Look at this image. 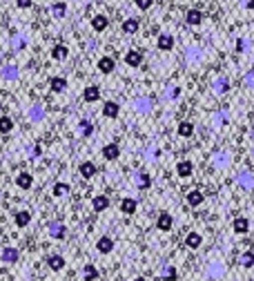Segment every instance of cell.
I'll list each match as a JSON object with an SVG mask.
<instances>
[{"label": "cell", "mask_w": 254, "mask_h": 281, "mask_svg": "<svg viewBox=\"0 0 254 281\" xmlns=\"http://www.w3.org/2000/svg\"><path fill=\"white\" fill-rule=\"evenodd\" d=\"M152 4H154V0H136V7L141 9V11H147Z\"/></svg>", "instance_id": "cell-40"}, {"label": "cell", "mask_w": 254, "mask_h": 281, "mask_svg": "<svg viewBox=\"0 0 254 281\" xmlns=\"http://www.w3.org/2000/svg\"><path fill=\"white\" fill-rule=\"evenodd\" d=\"M31 2H33V0H16V7H20V9H29V7H31Z\"/></svg>", "instance_id": "cell-44"}, {"label": "cell", "mask_w": 254, "mask_h": 281, "mask_svg": "<svg viewBox=\"0 0 254 281\" xmlns=\"http://www.w3.org/2000/svg\"><path fill=\"white\" fill-rule=\"evenodd\" d=\"M29 221H31V214H29V212L22 210V212L16 214V226H18V228H25Z\"/></svg>", "instance_id": "cell-32"}, {"label": "cell", "mask_w": 254, "mask_h": 281, "mask_svg": "<svg viewBox=\"0 0 254 281\" xmlns=\"http://www.w3.org/2000/svg\"><path fill=\"white\" fill-rule=\"evenodd\" d=\"M11 127H13V121L9 116H0V132L2 134H7V132H11Z\"/></svg>", "instance_id": "cell-33"}, {"label": "cell", "mask_w": 254, "mask_h": 281, "mask_svg": "<svg viewBox=\"0 0 254 281\" xmlns=\"http://www.w3.org/2000/svg\"><path fill=\"white\" fill-rule=\"evenodd\" d=\"M49 87H51V92H63L67 87V80L60 78V76H54V78L49 80Z\"/></svg>", "instance_id": "cell-21"}, {"label": "cell", "mask_w": 254, "mask_h": 281, "mask_svg": "<svg viewBox=\"0 0 254 281\" xmlns=\"http://www.w3.org/2000/svg\"><path fill=\"white\" fill-rule=\"evenodd\" d=\"M248 219H237V221H234V230L239 232V235H243V232H248Z\"/></svg>", "instance_id": "cell-35"}, {"label": "cell", "mask_w": 254, "mask_h": 281, "mask_svg": "<svg viewBox=\"0 0 254 281\" xmlns=\"http://www.w3.org/2000/svg\"><path fill=\"white\" fill-rule=\"evenodd\" d=\"M92 206H94V210H96V212H103V210H107V206H109V199L100 194V197H96L94 201H92Z\"/></svg>", "instance_id": "cell-22"}, {"label": "cell", "mask_w": 254, "mask_h": 281, "mask_svg": "<svg viewBox=\"0 0 254 281\" xmlns=\"http://www.w3.org/2000/svg\"><path fill=\"white\" fill-rule=\"evenodd\" d=\"M194 172V165L190 163V161H181L179 165H176V174L179 176H183V179H188V176Z\"/></svg>", "instance_id": "cell-10"}, {"label": "cell", "mask_w": 254, "mask_h": 281, "mask_svg": "<svg viewBox=\"0 0 254 281\" xmlns=\"http://www.w3.org/2000/svg\"><path fill=\"white\" fill-rule=\"evenodd\" d=\"M83 98L87 103H94V101H98L100 98V89L96 87V85H89V87H85V92H83Z\"/></svg>", "instance_id": "cell-8"}, {"label": "cell", "mask_w": 254, "mask_h": 281, "mask_svg": "<svg viewBox=\"0 0 254 281\" xmlns=\"http://www.w3.org/2000/svg\"><path fill=\"white\" fill-rule=\"evenodd\" d=\"M176 132H179V136H183V139H188V136H192V134H194V125H192L190 121H183V123H181V125H179V130H176Z\"/></svg>", "instance_id": "cell-20"}, {"label": "cell", "mask_w": 254, "mask_h": 281, "mask_svg": "<svg viewBox=\"0 0 254 281\" xmlns=\"http://www.w3.org/2000/svg\"><path fill=\"white\" fill-rule=\"evenodd\" d=\"M156 45H159L161 51H170L172 47H174V36H172V34H159Z\"/></svg>", "instance_id": "cell-3"}, {"label": "cell", "mask_w": 254, "mask_h": 281, "mask_svg": "<svg viewBox=\"0 0 254 281\" xmlns=\"http://www.w3.org/2000/svg\"><path fill=\"white\" fill-rule=\"evenodd\" d=\"M96 248H98V252L107 255V252H112V250H114V239H109V237H103V239H98Z\"/></svg>", "instance_id": "cell-14"}, {"label": "cell", "mask_w": 254, "mask_h": 281, "mask_svg": "<svg viewBox=\"0 0 254 281\" xmlns=\"http://www.w3.org/2000/svg\"><path fill=\"white\" fill-rule=\"evenodd\" d=\"M49 235L54 237V239H63V237H65V228L60 226V223H51V226H49Z\"/></svg>", "instance_id": "cell-27"}, {"label": "cell", "mask_w": 254, "mask_h": 281, "mask_svg": "<svg viewBox=\"0 0 254 281\" xmlns=\"http://www.w3.org/2000/svg\"><path fill=\"white\" fill-rule=\"evenodd\" d=\"M252 156H254V150H252Z\"/></svg>", "instance_id": "cell-50"}, {"label": "cell", "mask_w": 254, "mask_h": 281, "mask_svg": "<svg viewBox=\"0 0 254 281\" xmlns=\"http://www.w3.org/2000/svg\"><path fill=\"white\" fill-rule=\"evenodd\" d=\"M98 69L103 71V74H109V71H114V58H112V56H103V58L98 60Z\"/></svg>", "instance_id": "cell-16"}, {"label": "cell", "mask_w": 254, "mask_h": 281, "mask_svg": "<svg viewBox=\"0 0 254 281\" xmlns=\"http://www.w3.org/2000/svg\"><path fill=\"white\" fill-rule=\"evenodd\" d=\"M2 261H7V264L18 261V250H16V248H4V250H2Z\"/></svg>", "instance_id": "cell-24"}, {"label": "cell", "mask_w": 254, "mask_h": 281, "mask_svg": "<svg viewBox=\"0 0 254 281\" xmlns=\"http://www.w3.org/2000/svg\"><path fill=\"white\" fill-rule=\"evenodd\" d=\"M45 118V109H42V105H31L29 107V121H33V123H38V121H42Z\"/></svg>", "instance_id": "cell-15"}, {"label": "cell", "mask_w": 254, "mask_h": 281, "mask_svg": "<svg viewBox=\"0 0 254 281\" xmlns=\"http://www.w3.org/2000/svg\"><path fill=\"white\" fill-rule=\"evenodd\" d=\"M65 13H67V4H65V2L51 4V16H54V18H63Z\"/></svg>", "instance_id": "cell-25"}, {"label": "cell", "mask_w": 254, "mask_h": 281, "mask_svg": "<svg viewBox=\"0 0 254 281\" xmlns=\"http://www.w3.org/2000/svg\"><path fill=\"white\" fill-rule=\"evenodd\" d=\"M188 203L192 208L201 206V203H203V192H201V190H192V192H188Z\"/></svg>", "instance_id": "cell-17"}, {"label": "cell", "mask_w": 254, "mask_h": 281, "mask_svg": "<svg viewBox=\"0 0 254 281\" xmlns=\"http://www.w3.org/2000/svg\"><path fill=\"white\" fill-rule=\"evenodd\" d=\"M67 56H69V49H67L65 45H54L51 47V58L54 60H65Z\"/></svg>", "instance_id": "cell-11"}, {"label": "cell", "mask_w": 254, "mask_h": 281, "mask_svg": "<svg viewBox=\"0 0 254 281\" xmlns=\"http://www.w3.org/2000/svg\"><path fill=\"white\" fill-rule=\"evenodd\" d=\"M201 241H203V239H201L199 232H190V235L185 237V244H188L190 248H199V246H201Z\"/></svg>", "instance_id": "cell-30"}, {"label": "cell", "mask_w": 254, "mask_h": 281, "mask_svg": "<svg viewBox=\"0 0 254 281\" xmlns=\"http://www.w3.org/2000/svg\"><path fill=\"white\" fill-rule=\"evenodd\" d=\"M138 188H150V176L147 174H138Z\"/></svg>", "instance_id": "cell-42"}, {"label": "cell", "mask_w": 254, "mask_h": 281, "mask_svg": "<svg viewBox=\"0 0 254 281\" xmlns=\"http://www.w3.org/2000/svg\"><path fill=\"white\" fill-rule=\"evenodd\" d=\"M237 51H239V54H241V51H246V40H243V38H239V40H237Z\"/></svg>", "instance_id": "cell-46"}, {"label": "cell", "mask_w": 254, "mask_h": 281, "mask_svg": "<svg viewBox=\"0 0 254 281\" xmlns=\"http://www.w3.org/2000/svg\"><path fill=\"white\" fill-rule=\"evenodd\" d=\"M54 194H56V197H65V194H69V185H67V183H56Z\"/></svg>", "instance_id": "cell-37"}, {"label": "cell", "mask_w": 254, "mask_h": 281, "mask_svg": "<svg viewBox=\"0 0 254 281\" xmlns=\"http://www.w3.org/2000/svg\"><path fill=\"white\" fill-rule=\"evenodd\" d=\"M0 76H2L4 80H16L18 78V67L16 65H4V67L0 69Z\"/></svg>", "instance_id": "cell-12"}, {"label": "cell", "mask_w": 254, "mask_h": 281, "mask_svg": "<svg viewBox=\"0 0 254 281\" xmlns=\"http://www.w3.org/2000/svg\"><path fill=\"white\" fill-rule=\"evenodd\" d=\"M243 78H246V85H248V87H254V67H252V69H248Z\"/></svg>", "instance_id": "cell-41"}, {"label": "cell", "mask_w": 254, "mask_h": 281, "mask_svg": "<svg viewBox=\"0 0 254 281\" xmlns=\"http://www.w3.org/2000/svg\"><path fill=\"white\" fill-rule=\"evenodd\" d=\"M80 174L85 176V179H92L96 174V165L89 163V161H85V163H80Z\"/></svg>", "instance_id": "cell-23"}, {"label": "cell", "mask_w": 254, "mask_h": 281, "mask_svg": "<svg viewBox=\"0 0 254 281\" xmlns=\"http://www.w3.org/2000/svg\"><path fill=\"white\" fill-rule=\"evenodd\" d=\"M47 264H49L51 270H63L65 268V259L60 255H51L49 259H47Z\"/></svg>", "instance_id": "cell-19"}, {"label": "cell", "mask_w": 254, "mask_h": 281, "mask_svg": "<svg viewBox=\"0 0 254 281\" xmlns=\"http://www.w3.org/2000/svg\"><path fill=\"white\" fill-rule=\"evenodd\" d=\"M118 154H121V147H118L116 143H109V145H105V147H103V156H105L107 161L118 159Z\"/></svg>", "instance_id": "cell-6"}, {"label": "cell", "mask_w": 254, "mask_h": 281, "mask_svg": "<svg viewBox=\"0 0 254 281\" xmlns=\"http://www.w3.org/2000/svg\"><path fill=\"white\" fill-rule=\"evenodd\" d=\"M78 130H80V134L83 136H89L94 132V125L89 121H80V125H78Z\"/></svg>", "instance_id": "cell-36"}, {"label": "cell", "mask_w": 254, "mask_h": 281, "mask_svg": "<svg viewBox=\"0 0 254 281\" xmlns=\"http://www.w3.org/2000/svg\"><path fill=\"white\" fill-rule=\"evenodd\" d=\"M125 63L129 65V67H138V65L143 63V54L138 49H129L125 54Z\"/></svg>", "instance_id": "cell-2"}, {"label": "cell", "mask_w": 254, "mask_h": 281, "mask_svg": "<svg viewBox=\"0 0 254 281\" xmlns=\"http://www.w3.org/2000/svg\"><path fill=\"white\" fill-rule=\"evenodd\" d=\"M29 156H40V145L29 147Z\"/></svg>", "instance_id": "cell-48"}, {"label": "cell", "mask_w": 254, "mask_h": 281, "mask_svg": "<svg viewBox=\"0 0 254 281\" xmlns=\"http://www.w3.org/2000/svg\"><path fill=\"white\" fill-rule=\"evenodd\" d=\"M121 210L125 214H134V212H136V201H134V199H123Z\"/></svg>", "instance_id": "cell-28"}, {"label": "cell", "mask_w": 254, "mask_h": 281, "mask_svg": "<svg viewBox=\"0 0 254 281\" xmlns=\"http://www.w3.org/2000/svg\"><path fill=\"white\" fill-rule=\"evenodd\" d=\"M25 47V38L22 36H13L11 38V49H22Z\"/></svg>", "instance_id": "cell-39"}, {"label": "cell", "mask_w": 254, "mask_h": 281, "mask_svg": "<svg viewBox=\"0 0 254 281\" xmlns=\"http://www.w3.org/2000/svg\"><path fill=\"white\" fill-rule=\"evenodd\" d=\"M185 25L190 27H196V25H203V11L196 7H192L185 11Z\"/></svg>", "instance_id": "cell-1"}, {"label": "cell", "mask_w": 254, "mask_h": 281, "mask_svg": "<svg viewBox=\"0 0 254 281\" xmlns=\"http://www.w3.org/2000/svg\"><path fill=\"white\" fill-rule=\"evenodd\" d=\"M237 183H241L243 188H252V176H250V174H241V176H237Z\"/></svg>", "instance_id": "cell-38"}, {"label": "cell", "mask_w": 254, "mask_h": 281, "mask_svg": "<svg viewBox=\"0 0 254 281\" xmlns=\"http://www.w3.org/2000/svg\"><path fill=\"white\" fill-rule=\"evenodd\" d=\"M163 277H165L167 281H174V279H176V270H174V268H167V270H165V275H163Z\"/></svg>", "instance_id": "cell-43"}, {"label": "cell", "mask_w": 254, "mask_h": 281, "mask_svg": "<svg viewBox=\"0 0 254 281\" xmlns=\"http://www.w3.org/2000/svg\"><path fill=\"white\" fill-rule=\"evenodd\" d=\"M16 185H18V188H22V190H29L33 185V176L27 174V172H20L16 176Z\"/></svg>", "instance_id": "cell-7"}, {"label": "cell", "mask_w": 254, "mask_h": 281, "mask_svg": "<svg viewBox=\"0 0 254 281\" xmlns=\"http://www.w3.org/2000/svg\"><path fill=\"white\" fill-rule=\"evenodd\" d=\"M134 107H136V112L145 114V112H150L152 109V101L147 96H143V98H138V101H134Z\"/></svg>", "instance_id": "cell-18"}, {"label": "cell", "mask_w": 254, "mask_h": 281, "mask_svg": "<svg viewBox=\"0 0 254 281\" xmlns=\"http://www.w3.org/2000/svg\"><path fill=\"white\" fill-rule=\"evenodd\" d=\"M239 264H241L243 268H252L254 266V255L252 252H243V255L239 257Z\"/></svg>", "instance_id": "cell-31"}, {"label": "cell", "mask_w": 254, "mask_h": 281, "mask_svg": "<svg viewBox=\"0 0 254 281\" xmlns=\"http://www.w3.org/2000/svg\"><path fill=\"white\" fill-rule=\"evenodd\" d=\"M214 89H217V92H221V94H225L230 89V83H228V78H225V76H219L217 80H214Z\"/></svg>", "instance_id": "cell-26"}, {"label": "cell", "mask_w": 254, "mask_h": 281, "mask_svg": "<svg viewBox=\"0 0 254 281\" xmlns=\"http://www.w3.org/2000/svg\"><path fill=\"white\" fill-rule=\"evenodd\" d=\"M138 27H141L138 18H127V20H123V31H125V34H136Z\"/></svg>", "instance_id": "cell-13"}, {"label": "cell", "mask_w": 254, "mask_h": 281, "mask_svg": "<svg viewBox=\"0 0 254 281\" xmlns=\"http://www.w3.org/2000/svg\"><path fill=\"white\" fill-rule=\"evenodd\" d=\"M83 277H85V281H94L96 277H98V270H96L94 266H85V270H83Z\"/></svg>", "instance_id": "cell-34"}, {"label": "cell", "mask_w": 254, "mask_h": 281, "mask_svg": "<svg viewBox=\"0 0 254 281\" xmlns=\"http://www.w3.org/2000/svg\"><path fill=\"white\" fill-rule=\"evenodd\" d=\"M134 281H147V279H143V277H136V279H134Z\"/></svg>", "instance_id": "cell-49"}, {"label": "cell", "mask_w": 254, "mask_h": 281, "mask_svg": "<svg viewBox=\"0 0 254 281\" xmlns=\"http://www.w3.org/2000/svg\"><path fill=\"white\" fill-rule=\"evenodd\" d=\"M170 228H172V217H170V214H165V212H163L161 217H159V230L167 232V230H170Z\"/></svg>", "instance_id": "cell-29"}, {"label": "cell", "mask_w": 254, "mask_h": 281, "mask_svg": "<svg viewBox=\"0 0 254 281\" xmlns=\"http://www.w3.org/2000/svg\"><path fill=\"white\" fill-rule=\"evenodd\" d=\"M185 60H188V63H199V60H203V49H199V47H188V49H185Z\"/></svg>", "instance_id": "cell-4"}, {"label": "cell", "mask_w": 254, "mask_h": 281, "mask_svg": "<svg viewBox=\"0 0 254 281\" xmlns=\"http://www.w3.org/2000/svg\"><path fill=\"white\" fill-rule=\"evenodd\" d=\"M107 25H109V18L103 16V13H98V16L92 18V29L94 31H105L107 29Z\"/></svg>", "instance_id": "cell-5"}, {"label": "cell", "mask_w": 254, "mask_h": 281, "mask_svg": "<svg viewBox=\"0 0 254 281\" xmlns=\"http://www.w3.org/2000/svg\"><path fill=\"white\" fill-rule=\"evenodd\" d=\"M118 112H121V107H118V103H114V101H107V103L103 105V114H105L107 118H116Z\"/></svg>", "instance_id": "cell-9"}, {"label": "cell", "mask_w": 254, "mask_h": 281, "mask_svg": "<svg viewBox=\"0 0 254 281\" xmlns=\"http://www.w3.org/2000/svg\"><path fill=\"white\" fill-rule=\"evenodd\" d=\"M239 4L243 9H254V0H239Z\"/></svg>", "instance_id": "cell-45"}, {"label": "cell", "mask_w": 254, "mask_h": 281, "mask_svg": "<svg viewBox=\"0 0 254 281\" xmlns=\"http://www.w3.org/2000/svg\"><path fill=\"white\" fill-rule=\"evenodd\" d=\"M214 161H217V163H228V154H217V156H214Z\"/></svg>", "instance_id": "cell-47"}]
</instances>
